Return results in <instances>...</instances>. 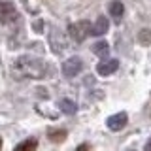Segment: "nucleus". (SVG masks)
Instances as JSON below:
<instances>
[{
	"instance_id": "1",
	"label": "nucleus",
	"mask_w": 151,
	"mask_h": 151,
	"mask_svg": "<svg viewBox=\"0 0 151 151\" xmlns=\"http://www.w3.org/2000/svg\"><path fill=\"white\" fill-rule=\"evenodd\" d=\"M15 68L19 70V74L23 78H30V79H44L49 74V64H45L42 59L32 55H23L15 60Z\"/></svg>"
},
{
	"instance_id": "2",
	"label": "nucleus",
	"mask_w": 151,
	"mask_h": 151,
	"mask_svg": "<svg viewBox=\"0 0 151 151\" xmlns=\"http://www.w3.org/2000/svg\"><path fill=\"white\" fill-rule=\"evenodd\" d=\"M68 32L70 36H72L74 42H78V44H81V42L91 34V23L89 21H78V23H72V25L68 27Z\"/></svg>"
},
{
	"instance_id": "3",
	"label": "nucleus",
	"mask_w": 151,
	"mask_h": 151,
	"mask_svg": "<svg viewBox=\"0 0 151 151\" xmlns=\"http://www.w3.org/2000/svg\"><path fill=\"white\" fill-rule=\"evenodd\" d=\"M83 68V63L79 60V57H70L63 63V76L64 78H74L79 74V70Z\"/></svg>"
},
{
	"instance_id": "4",
	"label": "nucleus",
	"mask_w": 151,
	"mask_h": 151,
	"mask_svg": "<svg viewBox=\"0 0 151 151\" xmlns=\"http://www.w3.org/2000/svg\"><path fill=\"white\" fill-rule=\"evenodd\" d=\"M17 17H19V13H17V9H15L13 4L0 2V23H2V25H8V23L17 21Z\"/></svg>"
},
{
	"instance_id": "5",
	"label": "nucleus",
	"mask_w": 151,
	"mask_h": 151,
	"mask_svg": "<svg viewBox=\"0 0 151 151\" xmlns=\"http://www.w3.org/2000/svg\"><path fill=\"white\" fill-rule=\"evenodd\" d=\"M127 123H129L127 113H125V111H119V113H115V115H110V119L106 121V125H108V129H110V130L119 132L121 129H125Z\"/></svg>"
},
{
	"instance_id": "6",
	"label": "nucleus",
	"mask_w": 151,
	"mask_h": 151,
	"mask_svg": "<svg viewBox=\"0 0 151 151\" xmlns=\"http://www.w3.org/2000/svg\"><path fill=\"white\" fill-rule=\"evenodd\" d=\"M117 68H119V60L111 59V60H106V63H100L96 70H98V74H100V76H104V78H106V76H111Z\"/></svg>"
},
{
	"instance_id": "7",
	"label": "nucleus",
	"mask_w": 151,
	"mask_h": 151,
	"mask_svg": "<svg viewBox=\"0 0 151 151\" xmlns=\"http://www.w3.org/2000/svg\"><path fill=\"white\" fill-rule=\"evenodd\" d=\"M108 28H110V21H108L106 17H98L96 23L91 27V34L93 36H102L108 32Z\"/></svg>"
},
{
	"instance_id": "8",
	"label": "nucleus",
	"mask_w": 151,
	"mask_h": 151,
	"mask_svg": "<svg viewBox=\"0 0 151 151\" xmlns=\"http://www.w3.org/2000/svg\"><path fill=\"white\" fill-rule=\"evenodd\" d=\"M59 108H60V111L66 113V115H74V113L78 111V104H76L74 100H70V98L59 100Z\"/></svg>"
},
{
	"instance_id": "9",
	"label": "nucleus",
	"mask_w": 151,
	"mask_h": 151,
	"mask_svg": "<svg viewBox=\"0 0 151 151\" xmlns=\"http://www.w3.org/2000/svg\"><path fill=\"white\" fill-rule=\"evenodd\" d=\"M36 149H38V142L34 138H28L25 142H21L19 145H15L13 151H36Z\"/></svg>"
},
{
	"instance_id": "10",
	"label": "nucleus",
	"mask_w": 151,
	"mask_h": 151,
	"mask_svg": "<svg viewBox=\"0 0 151 151\" xmlns=\"http://www.w3.org/2000/svg\"><path fill=\"white\" fill-rule=\"evenodd\" d=\"M108 51H110V45H108V42H104V40L96 42V44L93 45V53L96 57H106Z\"/></svg>"
},
{
	"instance_id": "11",
	"label": "nucleus",
	"mask_w": 151,
	"mask_h": 151,
	"mask_svg": "<svg viewBox=\"0 0 151 151\" xmlns=\"http://www.w3.org/2000/svg\"><path fill=\"white\" fill-rule=\"evenodd\" d=\"M123 12H125V6L119 2V0H115V2H111L110 4V13L115 19H121V15H123Z\"/></svg>"
},
{
	"instance_id": "12",
	"label": "nucleus",
	"mask_w": 151,
	"mask_h": 151,
	"mask_svg": "<svg viewBox=\"0 0 151 151\" xmlns=\"http://www.w3.org/2000/svg\"><path fill=\"white\" fill-rule=\"evenodd\" d=\"M47 138H49L51 142H63L66 138V130H63V129H53V130L47 132Z\"/></svg>"
},
{
	"instance_id": "13",
	"label": "nucleus",
	"mask_w": 151,
	"mask_h": 151,
	"mask_svg": "<svg viewBox=\"0 0 151 151\" xmlns=\"http://www.w3.org/2000/svg\"><path fill=\"white\" fill-rule=\"evenodd\" d=\"M138 42L142 45H149L151 44V32L149 30H140L138 32Z\"/></svg>"
},
{
	"instance_id": "14",
	"label": "nucleus",
	"mask_w": 151,
	"mask_h": 151,
	"mask_svg": "<svg viewBox=\"0 0 151 151\" xmlns=\"http://www.w3.org/2000/svg\"><path fill=\"white\" fill-rule=\"evenodd\" d=\"M76 151H91V145H89V144H81Z\"/></svg>"
},
{
	"instance_id": "15",
	"label": "nucleus",
	"mask_w": 151,
	"mask_h": 151,
	"mask_svg": "<svg viewBox=\"0 0 151 151\" xmlns=\"http://www.w3.org/2000/svg\"><path fill=\"white\" fill-rule=\"evenodd\" d=\"M144 151H151V138L147 140V144H145V147H144Z\"/></svg>"
},
{
	"instance_id": "16",
	"label": "nucleus",
	"mask_w": 151,
	"mask_h": 151,
	"mask_svg": "<svg viewBox=\"0 0 151 151\" xmlns=\"http://www.w3.org/2000/svg\"><path fill=\"white\" fill-rule=\"evenodd\" d=\"M0 151H2V138H0Z\"/></svg>"
}]
</instances>
